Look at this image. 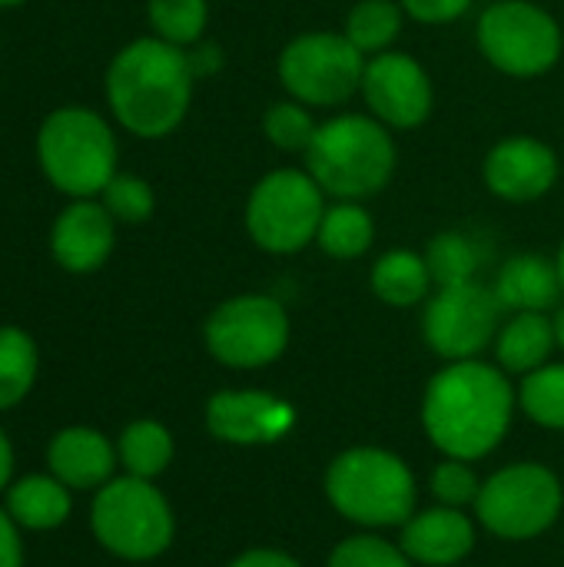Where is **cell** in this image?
I'll return each mask as SVG.
<instances>
[{
	"label": "cell",
	"instance_id": "1",
	"mask_svg": "<svg viewBox=\"0 0 564 567\" xmlns=\"http://www.w3.org/2000/svg\"><path fill=\"white\" fill-rule=\"evenodd\" d=\"M515 392L509 372L482 359L439 369L422 395V429L445 458L479 462L492 455L512 429Z\"/></svg>",
	"mask_w": 564,
	"mask_h": 567
},
{
	"label": "cell",
	"instance_id": "2",
	"mask_svg": "<svg viewBox=\"0 0 564 567\" xmlns=\"http://www.w3.org/2000/svg\"><path fill=\"white\" fill-rule=\"evenodd\" d=\"M193 86L196 76L186 50L160 37H140L120 47L103 80L113 120L136 140L176 133L189 113Z\"/></svg>",
	"mask_w": 564,
	"mask_h": 567
},
{
	"label": "cell",
	"instance_id": "3",
	"mask_svg": "<svg viewBox=\"0 0 564 567\" xmlns=\"http://www.w3.org/2000/svg\"><path fill=\"white\" fill-rule=\"evenodd\" d=\"M399 166L396 136L372 113H339L319 123L306 150V173L332 199H369L382 193Z\"/></svg>",
	"mask_w": 564,
	"mask_h": 567
},
{
	"label": "cell",
	"instance_id": "4",
	"mask_svg": "<svg viewBox=\"0 0 564 567\" xmlns=\"http://www.w3.org/2000/svg\"><path fill=\"white\" fill-rule=\"evenodd\" d=\"M33 153L47 183L66 199H96L120 173L113 126L80 103L57 106L43 116Z\"/></svg>",
	"mask_w": 564,
	"mask_h": 567
},
{
	"label": "cell",
	"instance_id": "5",
	"mask_svg": "<svg viewBox=\"0 0 564 567\" xmlns=\"http://www.w3.org/2000/svg\"><path fill=\"white\" fill-rule=\"evenodd\" d=\"M329 505L359 528H402L416 515L419 485L406 458L389 449L359 445L326 468Z\"/></svg>",
	"mask_w": 564,
	"mask_h": 567
},
{
	"label": "cell",
	"instance_id": "6",
	"mask_svg": "<svg viewBox=\"0 0 564 567\" xmlns=\"http://www.w3.org/2000/svg\"><path fill=\"white\" fill-rule=\"evenodd\" d=\"M93 538L123 561L160 558L176 535V518L163 492L146 478H110L90 505Z\"/></svg>",
	"mask_w": 564,
	"mask_h": 567
},
{
	"label": "cell",
	"instance_id": "7",
	"mask_svg": "<svg viewBox=\"0 0 564 567\" xmlns=\"http://www.w3.org/2000/svg\"><path fill=\"white\" fill-rule=\"evenodd\" d=\"M326 216V193L306 169H273L266 173L246 199V233L273 256H293L316 243L319 223Z\"/></svg>",
	"mask_w": 564,
	"mask_h": 567
},
{
	"label": "cell",
	"instance_id": "8",
	"mask_svg": "<svg viewBox=\"0 0 564 567\" xmlns=\"http://www.w3.org/2000/svg\"><path fill=\"white\" fill-rule=\"evenodd\" d=\"M482 56L505 76L532 80L562 60V23L532 0H495L482 10L475 30Z\"/></svg>",
	"mask_w": 564,
	"mask_h": 567
},
{
	"label": "cell",
	"instance_id": "9",
	"mask_svg": "<svg viewBox=\"0 0 564 567\" xmlns=\"http://www.w3.org/2000/svg\"><path fill=\"white\" fill-rule=\"evenodd\" d=\"M562 505V482L552 468L539 462H515L482 482L475 518L495 538L532 542L558 522Z\"/></svg>",
	"mask_w": 564,
	"mask_h": 567
},
{
	"label": "cell",
	"instance_id": "10",
	"mask_svg": "<svg viewBox=\"0 0 564 567\" xmlns=\"http://www.w3.org/2000/svg\"><path fill=\"white\" fill-rule=\"evenodd\" d=\"M366 60L346 33L306 30L283 47L276 70L293 100L306 106H342L359 93Z\"/></svg>",
	"mask_w": 564,
	"mask_h": 567
},
{
	"label": "cell",
	"instance_id": "11",
	"mask_svg": "<svg viewBox=\"0 0 564 567\" xmlns=\"http://www.w3.org/2000/svg\"><path fill=\"white\" fill-rule=\"evenodd\" d=\"M203 342L226 369L273 365L289 346V312L279 299L263 292L233 296L209 312Z\"/></svg>",
	"mask_w": 564,
	"mask_h": 567
},
{
	"label": "cell",
	"instance_id": "12",
	"mask_svg": "<svg viewBox=\"0 0 564 567\" xmlns=\"http://www.w3.org/2000/svg\"><path fill=\"white\" fill-rule=\"evenodd\" d=\"M502 302L492 286L462 282L442 286L422 316V336L435 355L445 362L479 359L502 329Z\"/></svg>",
	"mask_w": 564,
	"mask_h": 567
},
{
	"label": "cell",
	"instance_id": "13",
	"mask_svg": "<svg viewBox=\"0 0 564 567\" xmlns=\"http://www.w3.org/2000/svg\"><path fill=\"white\" fill-rule=\"evenodd\" d=\"M369 113L389 130H416L432 116L435 86L429 70L399 50H386L366 60L359 86Z\"/></svg>",
	"mask_w": 564,
	"mask_h": 567
},
{
	"label": "cell",
	"instance_id": "14",
	"mask_svg": "<svg viewBox=\"0 0 564 567\" xmlns=\"http://www.w3.org/2000/svg\"><path fill=\"white\" fill-rule=\"evenodd\" d=\"M206 429L226 445H273L296 429V409L273 392L229 389L209 395Z\"/></svg>",
	"mask_w": 564,
	"mask_h": 567
},
{
	"label": "cell",
	"instance_id": "15",
	"mask_svg": "<svg viewBox=\"0 0 564 567\" xmlns=\"http://www.w3.org/2000/svg\"><path fill=\"white\" fill-rule=\"evenodd\" d=\"M558 153L535 136H505L489 150L482 163L489 193L505 203H535L548 196L558 183Z\"/></svg>",
	"mask_w": 564,
	"mask_h": 567
},
{
	"label": "cell",
	"instance_id": "16",
	"mask_svg": "<svg viewBox=\"0 0 564 567\" xmlns=\"http://www.w3.org/2000/svg\"><path fill=\"white\" fill-rule=\"evenodd\" d=\"M116 219L100 199H70L50 226V256L70 276H90L106 266L116 246Z\"/></svg>",
	"mask_w": 564,
	"mask_h": 567
},
{
	"label": "cell",
	"instance_id": "17",
	"mask_svg": "<svg viewBox=\"0 0 564 567\" xmlns=\"http://www.w3.org/2000/svg\"><path fill=\"white\" fill-rule=\"evenodd\" d=\"M399 548L412 558V565L455 567L475 548V522L462 508L449 505L416 512L402 525Z\"/></svg>",
	"mask_w": 564,
	"mask_h": 567
},
{
	"label": "cell",
	"instance_id": "18",
	"mask_svg": "<svg viewBox=\"0 0 564 567\" xmlns=\"http://www.w3.org/2000/svg\"><path fill=\"white\" fill-rule=\"evenodd\" d=\"M116 445L90 429V425H70L60 429L47 445V465L50 475L60 478L70 492H96L113 478L116 468Z\"/></svg>",
	"mask_w": 564,
	"mask_h": 567
},
{
	"label": "cell",
	"instance_id": "19",
	"mask_svg": "<svg viewBox=\"0 0 564 567\" xmlns=\"http://www.w3.org/2000/svg\"><path fill=\"white\" fill-rule=\"evenodd\" d=\"M492 289L505 312H552L564 296L555 259H545L539 252L512 256L499 269Z\"/></svg>",
	"mask_w": 564,
	"mask_h": 567
},
{
	"label": "cell",
	"instance_id": "20",
	"mask_svg": "<svg viewBox=\"0 0 564 567\" xmlns=\"http://www.w3.org/2000/svg\"><path fill=\"white\" fill-rule=\"evenodd\" d=\"M7 515L23 528V532H53L66 525L73 512L70 488L53 478V475H23L17 478L7 492Z\"/></svg>",
	"mask_w": 564,
	"mask_h": 567
},
{
	"label": "cell",
	"instance_id": "21",
	"mask_svg": "<svg viewBox=\"0 0 564 567\" xmlns=\"http://www.w3.org/2000/svg\"><path fill=\"white\" fill-rule=\"evenodd\" d=\"M555 329L548 312H512V319L495 336V359L499 369L529 375L542 369L555 352Z\"/></svg>",
	"mask_w": 564,
	"mask_h": 567
},
{
	"label": "cell",
	"instance_id": "22",
	"mask_svg": "<svg viewBox=\"0 0 564 567\" xmlns=\"http://www.w3.org/2000/svg\"><path fill=\"white\" fill-rule=\"evenodd\" d=\"M369 286L376 292V299H382L392 309H409L429 299L432 272L422 252L412 249H389L376 259L372 272H369Z\"/></svg>",
	"mask_w": 564,
	"mask_h": 567
},
{
	"label": "cell",
	"instance_id": "23",
	"mask_svg": "<svg viewBox=\"0 0 564 567\" xmlns=\"http://www.w3.org/2000/svg\"><path fill=\"white\" fill-rule=\"evenodd\" d=\"M372 243H376V223L362 203L336 199L332 206H326V216L316 233V246L329 259H342V262L359 259L372 249Z\"/></svg>",
	"mask_w": 564,
	"mask_h": 567
},
{
	"label": "cell",
	"instance_id": "24",
	"mask_svg": "<svg viewBox=\"0 0 564 567\" xmlns=\"http://www.w3.org/2000/svg\"><path fill=\"white\" fill-rule=\"evenodd\" d=\"M116 458L126 468V475L153 482L173 462V435L166 425H160L153 419H136L120 432Z\"/></svg>",
	"mask_w": 564,
	"mask_h": 567
},
{
	"label": "cell",
	"instance_id": "25",
	"mask_svg": "<svg viewBox=\"0 0 564 567\" xmlns=\"http://www.w3.org/2000/svg\"><path fill=\"white\" fill-rule=\"evenodd\" d=\"M40 372V349L20 326H0V412L20 405Z\"/></svg>",
	"mask_w": 564,
	"mask_h": 567
},
{
	"label": "cell",
	"instance_id": "26",
	"mask_svg": "<svg viewBox=\"0 0 564 567\" xmlns=\"http://www.w3.org/2000/svg\"><path fill=\"white\" fill-rule=\"evenodd\" d=\"M402 3L399 0H356L346 13L342 33L366 53H386L392 50L396 37L402 33Z\"/></svg>",
	"mask_w": 564,
	"mask_h": 567
},
{
	"label": "cell",
	"instance_id": "27",
	"mask_svg": "<svg viewBox=\"0 0 564 567\" xmlns=\"http://www.w3.org/2000/svg\"><path fill=\"white\" fill-rule=\"evenodd\" d=\"M425 262L432 272V282L442 286H462V282H475L479 266H482V249L469 233L459 229H445L439 236L429 239L425 246Z\"/></svg>",
	"mask_w": 564,
	"mask_h": 567
},
{
	"label": "cell",
	"instance_id": "28",
	"mask_svg": "<svg viewBox=\"0 0 564 567\" xmlns=\"http://www.w3.org/2000/svg\"><path fill=\"white\" fill-rule=\"evenodd\" d=\"M519 405L535 425L564 432V362H545L529 372L519 385Z\"/></svg>",
	"mask_w": 564,
	"mask_h": 567
},
{
	"label": "cell",
	"instance_id": "29",
	"mask_svg": "<svg viewBox=\"0 0 564 567\" xmlns=\"http://www.w3.org/2000/svg\"><path fill=\"white\" fill-rule=\"evenodd\" d=\"M146 20L153 27V37L186 50L203 40L206 23H209V3L206 0H146Z\"/></svg>",
	"mask_w": 564,
	"mask_h": 567
},
{
	"label": "cell",
	"instance_id": "30",
	"mask_svg": "<svg viewBox=\"0 0 564 567\" xmlns=\"http://www.w3.org/2000/svg\"><path fill=\"white\" fill-rule=\"evenodd\" d=\"M316 133H319V123H316L312 110L293 96L269 103L263 113V136L283 153H302L306 156Z\"/></svg>",
	"mask_w": 564,
	"mask_h": 567
},
{
	"label": "cell",
	"instance_id": "31",
	"mask_svg": "<svg viewBox=\"0 0 564 567\" xmlns=\"http://www.w3.org/2000/svg\"><path fill=\"white\" fill-rule=\"evenodd\" d=\"M96 199H100V203L106 206V213H110L116 223H123V226H140V223H146V219L153 216V209H156V193H153V186H150L143 176H136V173H116Z\"/></svg>",
	"mask_w": 564,
	"mask_h": 567
},
{
	"label": "cell",
	"instance_id": "32",
	"mask_svg": "<svg viewBox=\"0 0 564 567\" xmlns=\"http://www.w3.org/2000/svg\"><path fill=\"white\" fill-rule=\"evenodd\" d=\"M326 567H412V558L379 535H352L332 548Z\"/></svg>",
	"mask_w": 564,
	"mask_h": 567
},
{
	"label": "cell",
	"instance_id": "33",
	"mask_svg": "<svg viewBox=\"0 0 564 567\" xmlns=\"http://www.w3.org/2000/svg\"><path fill=\"white\" fill-rule=\"evenodd\" d=\"M479 492H482V482H479L472 462L445 458V462L432 472V495H435L439 505L465 508V505H475Z\"/></svg>",
	"mask_w": 564,
	"mask_h": 567
},
{
	"label": "cell",
	"instance_id": "34",
	"mask_svg": "<svg viewBox=\"0 0 564 567\" xmlns=\"http://www.w3.org/2000/svg\"><path fill=\"white\" fill-rule=\"evenodd\" d=\"M399 3H402L406 17L429 23V27H442V23L465 17L475 0H399Z\"/></svg>",
	"mask_w": 564,
	"mask_h": 567
},
{
	"label": "cell",
	"instance_id": "35",
	"mask_svg": "<svg viewBox=\"0 0 564 567\" xmlns=\"http://www.w3.org/2000/svg\"><path fill=\"white\" fill-rule=\"evenodd\" d=\"M0 567H23V538L20 525L0 508Z\"/></svg>",
	"mask_w": 564,
	"mask_h": 567
},
{
	"label": "cell",
	"instance_id": "36",
	"mask_svg": "<svg viewBox=\"0 0 564 567\" xmlns=\"http://www.w3.org/2000/svg\"><path fill=\"white\" fill-rule=\"evenodd\" d=\"M186 56H189V66H193V76L196 80H206V76H213V73L223 70V47L219 43L199 40V43L186 47Z\"/></svg>",
	"mask_w": 564,
	"mask_h": 567
},
{
	"label": "cell",
	"instance_id": "37",
	"mask_svg": "<svg viewBox=\"0 0 564 567\" xmlns=\"http://www.w3.org/2000/svg\"><path fill=\"white\" fill-rule=\"evenodd\" d=\"M229 567H302L293 555L279 551V548H249L239 558H233Z\"/></svg>",
	"mask_w": 564,
	"mask_h": 567
},
{
	"label": "cell",
	"instance_id": "38",
	"mask_svg": "<svg viewBox=\"0 0 564 567\" xmlns=\"http://www.w3.org/2000/svg\"><path fill=\"white\" fill-rule=\"evenodd\" d=\"M13 485V445L7 432L0 429V495Z\"/></svg>",
	"mask_w": 564,
	"mask_h": 567
},
{
	"label": "cell",
	"instance_id": "39",
	"mask_svg": "<svg viewBox=\"0 0 564 567\" xmlns=\"http://www.w3.org/2000/svg\"><path fill=\"white\" fill-rule=\"evenodd\" d=\"M552 329H555V346H558V349H564V306L562 302L552 309Z\"/></svg>",
	"mask_w": 564,
	"mask_h": 567
},
{
	"label": "cell",
	"instance_id": "40",
	"mask_svg": "<svg viewBox=\"0 0 564 567\" xmlns=\"http://www.w3.org/2000/svg\"><path fill=\"white\" fill-rule=\"evenodd\" d=\"M555 266H558V276H562V289H564V243H562V249H558V256H555Z\"/></svg>",
	"mask_w": 564,
	"mask_h": 567
},
{
	"label": "cell",
	"instance_id": "41",
	"mask_svg": "<svg viewBox=\"0 0 564 567\" xmlns=\"http://www.w3.org/2000/svg\"><path fill=\"white\" fill-rule=\"evenodd\" d=\"M27 0H0V10H13V7H23Z\"/></svg>",
	"mask_w": 564,
	"mask_h": 567
}]
</instances>
